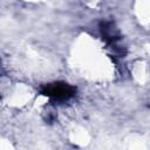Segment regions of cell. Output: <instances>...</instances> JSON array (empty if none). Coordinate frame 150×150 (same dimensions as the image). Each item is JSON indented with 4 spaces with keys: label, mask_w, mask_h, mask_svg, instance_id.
Here are the masks:
<instances>
[{
    "label": "cell",
    "mask_w": 150,
    "mask_h": 150,
    "mask_svg": "<svg viewBox=\"0 0 150 150\" xmlns=\"http://www.w3.org/2000/svg\"><path fill=\"white\" fill-rule=\"evenodd\" d=\"M71 88H69V87H67L66 84H56V86H52L48 90H47V94L48 95H52V96H54V97H57V98H60V97H62V98H66L69 94H71Z\"/></svg>",
    "instance_id": "obj_1"
}]
</instances>
